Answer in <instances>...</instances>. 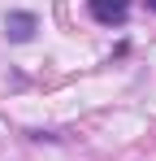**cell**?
<instances>
[{
  "label": "cell",
  "mask_w": 156,
  "mask_h": 161,
  "mask_svg": "<svg viewBox=\"0 0 156 161\" xmlns=\"http://www.w3.org/2000/svg\"><path fill=\"white\" fill-rule=\"evenodd\" d=\"M87 13L100 26H122L130 18V0H87Z\"/></svg>",
  "instance_id": "1"
},
{
  "label": "cell",
  "mask_w": 156,
  "mask_h": 161,
  "mask_svg": "<svg viewBox=\"0 0 156 161\" xmlns=\"http://www.w3.org/2000/svg\"><path fill=\"white\" fill-rule=\"evenodd\" d=\"M148 9H156V0H148Z\"/></svg>",
  "instance_id": "3"
},
{
  "label": "cell",
  "mask_w": 156,
  "mask_h": 161,
  "mask_svg": "<svg viewBox=\"0 0 156 161\" xmlns=\"http://www.w3.org/2000/svg\"><path fill=\"white\" fill-rule=\"evenodd\" d=\"M35 26H39V22H35V13H26V9H9V13H4V35H9L13 44H26V39L35 35Z\"/></svg>",
  "instance_id": "2"
}]
</instances>
